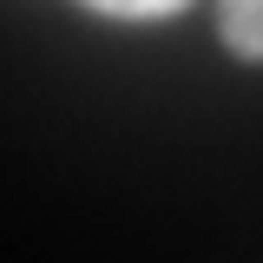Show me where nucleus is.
Returning <instances> with one entry per match:
<instances>
[{
	"instance_id": "nucleus-1",
	"label": "nucleus",
	"mask_w": 263,
	"mask_h": 263,
	"mask_svg": "<svg viewBox=\"0 0 263 263\" xmlns=\"http://www.w3.org/2000/svg\"><path fill=\"white\" fill-rule=\"evenodd\" d=\"M217 33L237 60H263V0H217Z\"/></svg>"
},
{
	"instance_id": "nucleus-2",
	"label": "nucleus",
	"mask_w": 263,
	"mask_h": 263,
	"mask_svg": "<svg viewBox=\"0 0 263 263\" xmlns=\"http://www.w3.org/2000/svg\"><path fill=\"white\" fill-rule=\"evenodd\" d=\"M92 13H112V20H164V13H178L184 0H86Z\"/></svg>"
}]
</instances>
